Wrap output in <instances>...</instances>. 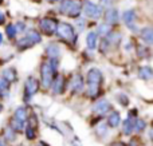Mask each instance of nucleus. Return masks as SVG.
I'll return each instance as SVG.
<instances>
[{
	"label": "nucleus",
	"mask_w": 153,
	"mask_h": 146,
	"mask_svg": "<svg viewBox=\"0 0 153 146\" xmlns=\"http://www.w3.org/2000/svg\"><path fill=\"white\" fill-rule=\"evenodd\" d=\"M133 125H134V122L130 119H126L124 122V125H122V130H124V134L125 136H130L133 131Z\"/></svg>",
	"instance_id": "nucleus-23"
},
{
	"label": "nucleus",
	"mask_w": 153,
	"mask_h": 146,
	"mask_svg": "<svg viewBox=\"0 0 153 146\" xmlns=\"http://www.w3.org/2000/svg\"><path fill=\"white\" fill-rule=\"evenodd\" d=\"M122 19H124L125 24H126L130 29L136 31V13H134V11L133 10L125 11L124 15H122Z\"/></svg>",
	"instance_id": "nucleus-10"
},
{
	"label": "nucleus",
	"mask_w": 153,
	"mask_h": 146,
	"mask_svg": "<svg viewBox=\"0 0 153 146\" xmlns=\"http://www.w3.org/2000/svg\"><path fill=\"white\" fill-rule=\"evenodd\" d=\"M1 78H4L8 83H12L18 80V74H16L15 69H5L1 74Z\"/></svg>",
	"instance_id": "nucleus-17"
},
{
	"label": "nucleus",
	"mask_w": 153,
	"mask_h": 146,
	"mask_svg": "<svg viewBox=\"0 0 153 146\" xmlns=\"http://www.w3.org/2000/svg\"><path fill=\"white\" fill-rule=\"evenodd\" d=\"M26 137L28 139H34L35 138V130L32 126H27L26 128Z\"/></svg>",
	"instance_id": "nucleus-28"
},
{
	"label": "nucleus",
	"mask_w": 153,
	"mask_h": 146,
	"mask_svg": "<svg viewBox=\"0 0 153 146\" xmlns=\"http://www.w3.org/2000/svg\"><path fill=\"white\" fill-rule=\"evenodd\" d=\"M5 34H7V36L10 38V39H13V38L16 36V34H18V31H16V28H15V24H8V26L5 27Z\"/></svg>",
	"instance_id": "nucleus-25"
},
{
	"label": "nucleus",
	"mask_w": 153,
	"mask_h": 146,
	"mask_svg": "<svg viewBox=\"0 0 153 146\" xmlns=\"http://www.w3.org/2000/svg\"><path fill=\"white\" fill-rule=\"evenodd\" d=\"M47 1H50V3H55V1H58V0H47Z\"/></svg>",
	"instance_id": "nucleus-37"
},
{
	"label": "nucleus",
	"mask_w": 153,
	"mask_h": 146,
	"mask_svg": "<svg viewBox=\"0 0 153 146\" xmlns=\"http://www.w3.org/2000/svg\"><path fill=\"white\" fill-rule=\"evenodd\" d=\"M83 78L81 77V75H74L71 79V82H70V88H71L73 93H81L82 90H83Z\"/></svg>",
	"instance_id": "nucleus-12"
},
{
	"label": "nucleus",
	"mask_w": 153,
	"mask_h": 146,
	"mask_svg": "<svg viewBox=\"0 0 153 146\" xmlns=\"http://www.w3.org/2000/svg\"><path fill=\"white\" fill-rule=\"evenodd\" d=\"M56 69H58V59H50L48 62H45L40 69V79L45 88L51 87L54 78L56 77Z\"/></svg>",
	"instance_id": "nucleus-1"
},
{
	"label": "nucleus",
	"mask_w": 153,
	"mask_h": 146,
	"mask_svg": "<svg viewBox=\"0 0 153 146\" xmlns=\"http://www.w3.org/2000/svg\"><path fill=\"white\" fill-rule=\"evenodd\" d=\"M40 42H42V36H40L39 32L35 31V29H30V31H27V34L23 38H20L18 40V48L20 51H23V50L32 47V46L38 44Z\"/></svg>",
	"instance_id": "nucleus-4"
},
{
	"label": "nucleus",
	"mask_w": 153,
	"mask_h": 146,
	"mask_svg": "<svg viewBox=\"0 0 153 146\" xmlns=\"http://www.w3.org/2000/svg\"><path fill=\"white\" fill-rule=\"evenodd\" d=\"M120 123H121V115H120V113L111 111L110 114L108 115V126L114 129V128H117V126H120Z\"/></svg>",
	"instance_id": "nucleus-14"
},
{
	"label": "nucleus",
	"mask_w": 153,
	"mask_h": 146,
	"mask_svg": "<svg viewBox=\"0 0 153 146\" xmlns=\"http://www.w3.org/2000/svg\"><path fill=\"white\" fill-rule=\"evenodd\" d=\"M111 146H125V144H122V142H114V144H111Z\"/></svg>",
	"instance_id": "nucleus-35"
},
{
	"label": "nucleus",
	"mask_w": 153,
	"mask_h": 146,
	"mask_svg": "<svg viewBox=\"0 0 153 146\" xmlns=\"http://www.w3.org/2000/svg\"><path fill=\"white\" fill-rule=\"evenodd\" d=\"M10 85L11 83H8L4 78L0 77V95H7L10 91Z\"/></svg>",
	"instance_id": "nucleus-22"
},
{
	"label": "nucleus",
	"mask_w": 153,
	"mask_h": 146,
	"mask_svg": "<svg viewBox=\"0 0 153 146\" xmlns=\"http://www.w3.org/2000/svg\"><path fill=\"white\" fill-rule=\"evenodd\" d=\"M111 4H113V0H100V7L101 8H111Z\"/></svg>",
	"instance_id": "nucleus-30"
},
{
	"label": "nucleus",
	"mask_w": 153,
	"mask_h": 146,
	"mask_svg": "<svg viewBox=\"0 0 153 146\" xmlns=\"http://www.w3.org/2000/svg\"><path fill=\"white\" fill-rule=\"evenodd\" d=\"M106 36H108L106 42H108L109 44H117V43L121 40V35H120L118 32H109Z\"/></svg>",
	"instance_id": "nucleus-21"
},
{
	"label": "nucleus",
	"mask_w": 153,
	"mask_h": 146,
	"mask_svg": "<svg viewBox=\"0 0 153 146\" xmlns=\"http://www.w3.org/2000/svg\"><path fill=\"white\" fill-rule=\"evenodd\" d=\"M38 88H39V85H38V80L35 79L34 77H30L28 79L26 80V83H24V101L28 102L30 99L32 98V95H35L38 91Z\"/></svg>",
	"instance_id": "nucleus-6"
},
{
	"label": "nucleus",
	"mask_w": 153,
	"mask_h": 146,
	"mask_svg": "<svg viewBox=\"0 0 153 146\" xmlns=\"http://www.w3.org/2000/svg\"><path fill=\"white\" fill-rule=\"evenodd\" d=\"M24 125H26L24 122L16 121L15 118H12V121H11V128H12V130H13V131H22V130L24 129Z\"/></svg>",
	"instance_id": "nucleus-24"
},
{
	"label": "nucleus",
	"mask_w": 153,
	"mask_h": 146,
	"mask_svg": "<svg viewBox=\"0 0 153 146\" xmlns=\"http://www.w3.org/2000/svg\"><path fill=\"white\" fill-rule=\"evenodd\" d=\"M1 110H3V106H1V103H0V113H1Z\"/></svg>",
	"instance_id": "nucleus-38"
},
{
	"label": "nucleus",
	"mask_w": 153,
	"mask_h": 146,
	"mask_svg": "<svg viewBox=\"0 0 153 146\" xmlns=\"http://www.w3.org/2000/svg\"><path fill=\"white\" fill-rule=\"evenodd\" d=\"M145 126H146L145 121H143V119H136L134 125H133V130H136L137 133H140V131H143L144 129H145Z\"/></svg>",
	"instance_id": "nucleus-26"
},
{
	"label": "nucleus",
	"mask_w": 153,
	"mask_h": 146,
	"mask_svg": "<svg viewBox=\"0 0 153 146\" xmlns=\"http://www.w3.org/2000/svg\"><path fill=\"white\" fill-rule=\"evenodd\" d=\"M1 42H3V35L0 34V44H1Z\"/></svg>",
	"instance_id": "nucleus-36"
},
{
	"label": "nucleus",
	"mask_w": 153,
	"mask_h": 146,
	"mask_svg": "<svg viewBox=\"0 0 153 146\" xmlns=\"http://www.w3.org/2000/svg\"><path fill=\"white\" fill-rule=\"evenodd\" d=\"M55 34L58 35L62 40H65V42H67V43H73V44H74L76 42L75 29H74V27L69 23H65V21L58 23L56 29H55Z\"/></svg>",
	"instance_id": "nucleus-3"
},
{
	"label": "nucleus",
	"mask_w": 153,
	"mask_h": 146,
	"mask_svg": "<svg viewBox=\"0 0 153 146\" xmlns=\"http://www.w3.org/2000/svg\"><path fill=\"white\" fill-rule=\"evenodd\" d=\"M98 43V35L97 32H89L86 36V46L89 50H95Z\"/></svg>",
	"instance_id": "nucleus-16"
},
{
	"label": "nucleus",
	"mask_w": 153,
	"mask_h": 146,
	"mask_svg": "<svg viewBox=\"0 0 153 146\" xmlns=\"http://www.w3.org/2000/svg\"><path fill=\"white\" fill-rule=\"evenodd\" d=\"M110 110H111V106L106 99H101V101L95 102L94 106H93V111L98 115H105V114H108Z\"/></svg>",
	"instance_id": "nucleus-9"
},
{
	"label": "nucleus",
	"mask_w": 153,
	"mask_h": 146,
	"mask_svg": "<svg viewBox=\"0 0 153 146\" xmlns=\"http://www.w3.org/2000/svg\"><path fill=\"white\" fill-rule=\"evenodd\" d=\"M51 88L54 94H62L65 90V78L62 75H56L51 83Z\"/></svg>",
	"instance_id": "nucleus-11"
},
{
	"label": "nucleus",
	"mask_w": 153,
	"mask_h": 146,
	"mask_svg": "<svg viewBox=\"0 0 153 146\" xmlns=\"http://www.w3.org/2000/svg\"><path fill=\"white\" fill-rule=\"evenodd\" d=\"M82 5L81 0H62L59 4V12L69 18L78 19L82 12Z\"/></svg>",
	"instance_id": "nucleus-2"
},
{
	"label": "nucleus",
	"mask_w": 153,
	"mask_h": 146,
	"mask_svg": "<svg viewBox=\"0 0 153 146\" xmlns=\"http://www.w3.org/2000/svg\"><path fill=\"white\" fill-rule=\"evenodd\" d=\"M76 26L79 27V31H82V29L85 28V20L82 18H78L76 19Z\"/></svg>",
	"instance_id": "nucleus-33"
},
{
	"label": "nucleus",
	"mask_w": 153,
	"mask_h": 146,
	"mask_svg": "<svg viewBox=\"0 0 153 146\" xmlns=\"http://www.w3.org/2000/svg\"><path fill=\"white\" fill-rule=\"evenodd\" d=\"M86 80H87V85L91 86V87H100L101 82H102V72L98 69L89 70V72L86 75Z\"/></svg>",
	"instance_id": "nucleus-8"
},
{
	"label": "nucleus",
	"mask_w": 153,
	"mask_h": 146,
	"mask_svg": "<svg viewBox=\"0 0 153 146\" xmlns=\"http://www.w3.org/2000/svg\"><path fill=\"white\" fill-rule=\"evenodd\" d=\"M117 98H118V101H120V105H122V106H128L129 99H128L126 95H124V94H118V95H117Z\"/></svg>",
	"instance_id": "nucleus-29"
},
{
	"label": "nucleus",
	"mask_w": 153,
	"mask_h": 146,
	"mask_svg": "<svg viewBox=\"0 0 153 146\" xmlns=\"http://www.w3.org/2000/svg\"><path fill=\"white\" fill-rule=\"evenodd\" d=\"M56 26H58V21L53 18H43L40 19L39 21V28L43 34L46 35H53L55 34V29H56Z\"/></svg>",
	"instance_id": "nucleus-7"
},
{
	"label": "nucleus",
	"mask_w": 153,
	"mask_h": 146,
	"mask_svg": "<svg viewBox=\"0 0 153 146\" xmlns=\"http://www.w3.org/2000/svg\"><path fill=\"white\" fill-rule=\"evenodd\" d=\"M46 54L50 56V59H56L61 55V48H59V46L55 44V43H50V44L46 47Z\"/></svg>",
	"instance_id": "nucleus-15"
},
{
	"label": "nucleus",
	"mask_w": 153,
	"mask_h": 146,
	"mask_svg": "<svg viewBox=\"0 0 153 146\" xmlns=\"http://www.w3.org/2000/svg\"><path fill=\"white\" fill-rule=\"evenodd\" d=\"M0 146H1V142H0Z\"/></svg>",
	"instance_id": "nucleus-39"
},
{
	"label": "nucleus",
	"mask_w": 153,
	"mask_h": 146,
	"mask_svg": "<svg viewBox=\"0 0 153 146\" xmlns=\"http://www.w3.org/2000/svg\"><path fill=\"white\" fill-rule=\"evenodd\" d=\"M118 20H120V13H118V11H117L116 8H109V10L105 12V21H106V24L111 26V24L117 23Z\"/></svg>",
	"instance_id": "nucleus-13"
},
{
	"label": "nucleus",
	"mask_w": 153,
	"mask_h": 146,
	"mask_svg": "<svg viewBox=\"0 0 153 146\" xmlns=\"http://www.w3.org/2000/svg\"><path fill=\"white\" fill-rule=\"evenodd\" d=\"M4 20H5V16H4V13L0 11V24H3L4 23Z\"/></svg>",
	"instance_id": "nucleus-34"
},
{
	"label": "nucleus",
	"mask_w": 153,
	"mask_h": 146,
	"mask_svg": "<svg viewBox=\"0 0 153 146\" xmlns=\"http://www.w3.org/2000/svg\"><path fill=\"white\" fill-rule=\"evenodd\" d=\"M98 34L102 35V36H106V35L110 32V26L109 24H101V26H98Z\"/></svg>",
	"instance_id": "nucleus-27"
},
{
	"label": "nucleus",
	"mask_w": 153,
	"mask_h": 146,
	"mask_svg": "<svg viewBox=\"0 0 153 146\" xmlns=\"http://www.w3.org/2000/svg\"><path fill=\"white\" fill-rule=\"evenodd\" d=\"M106 131H108V128H106L105 125H100V126L97 128V133H98V134L101 133V136H105Z\"/></svg>",
	"instance_id": "nucleus-32"
},
{
	"label": "nucleus",
	"mask_w": 153,
	"mask_h": 146,
	"mask_svg": "<svg viewBox=\"0 0 153 146\" xmlns=\"http://www.w3.org/2000/svg\"><path fill=\"white\" fill-rule=\"evenodd\" d=\"M152 75H153L152 69H151V67H148V66L141 67V69L138 70V77L143 78L144 80H151L152 79Z\"/></svg>",
	"instance_id": "nucleus-20"
},
{
	"label": "nucleus",
	"mask_w": 153,
	"mask_h": 146,
	"mask_svg": "<svg viewBox=\"0 0 153 146\" xmlns=\"http://www.w3.org/2000/svg\"><path fill=\"white\" fill-rule=\"evenodd\" d=\"M13 118H15L16 121H20V122H24V123H26L27 118H28V113H27V109H26V107H23V106L18 107V109L15 110Z\"/></svg>",
	"instance_id": "nucleus-18"
},
{
	"label": "nucleus",
	"mask_w": 153,
	"mask_h": 146,
	"mask_svg": "<svg viewBox=\"0 0 153 146\" xmlns=\"http://www.w3.org/2000/svg\"><path fill=\"white\" fill-rule=\"evenodd\" d=\"M141 39L146 44H152L153 43V29L151 27H145V28L141 29Z\"/></svg>",
	"instance_id": "nucleus-19"
},
{
	"label": "nucleus",
	"mask_w": 153,
	"mask_h": 146,
	"mask_svg": "<svg viewBox=\"0 0 153 146\" xmlns=\"http://www.w3.org/2000/svg\"><path fill=\"white\" fill-rule=\"evenodd\" d=\"M15 28H16V31H18V32L19 31L22 32V31H24V29H26V24H24L23 21H18V23L15 24Z\"/></svg>",
	"instance_id": "nucleus-31"
},
{
	"label": "nucleus",
	"mask_w": 153,
	"mask_h": 146,
	"mask_svg": "<svg viewBox=\"0 0 153 146\" xmlns=\"http://www.w3.org/2000/svg\"><path fill=\"white\" fill-rule=\"evenodd\" d=\"M82 10H83L85 15H86L87 18H91V19H97L102 15V8L98 4H95V3L90 1V0L85 1V4L82 5Z\"/></svg>",
	"instance_id": "nucleus-5"
}]
</instances>
